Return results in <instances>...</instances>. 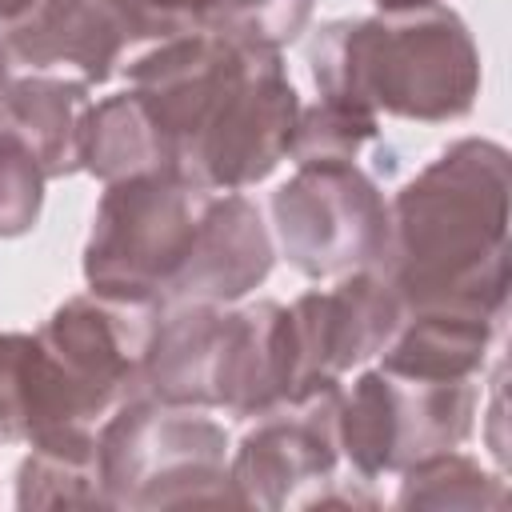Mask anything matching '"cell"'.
<instances>
[{
  "label": "cell",
  "mask_w": 512,
  "mask_h": 512,
  "mask_svg": "<svg viewBox=\"0 0 512 512\" xmlns=\"http://www.w3.org/2000/svg\"><path fill=\"white\" fill-rule=\"evenodd\" d=\"M272 244L308 280L376 268L388 244V200L356 164H300L272 192Z\"/></svg>",
  "instance_id": "52a82bcc"
},
{
  "label": "cell",
  "mask_w": 512,
  "mask_h": 512,
  "mask_svg": "<svg viewBox=\"0 0 512 512\" xmlns=\"http://www.w3.org/2000/svg\"><path fill=\"white\" fill-rule=\"evenodd\" d=\"M108 508H240L228 432L204 408L124 400L96 428Z\"/></svg>",
  "instance_id": "3957f363"
},
{
  "label": "cell",
  "mask_w": 512,
  "mask_h": 512,
  "mask_svg": "<svg viewBox=\"0 0 512 512\" xmlns=\"http://www.w3.org/2000/svg\"><path fill=\"white\" fill-rule=\"evenodd\" d=\"M428 4H440V0H376L380 12H404V8H428Z\"/></svg>",
  "instance_id": "d4e9b609"
},
{
  "label": "cell",
  "mask_w": 512,
  "mask_h": 512,
  "mask_svg": "<svg viewBox=\"0 0 512 512\" xmlns=\"http://www.w3.org/2000/svg\"><path fill=\"white\" fill-rule=\"evenodd\" d=\"M164 304L84 292L64 300L36 332L80 428H96L124 400L140 396V368Z\"/></svg>",
  "instance_id": "ba28073f"
},
{
  "label": "cell",
  "mask_w": 512,
  "mask_h": 512,
  "mask_svg": "<svg viewBox=\"0 0 512 512\" xmlns=\"http://www.w3.org/2000/svg\"><path fill=\"white\" fill-rule=\"evenodd\" d=\"M380 136V116L320 96L316 104H300L296 128L288 140V160L300 164H356V156Z\"/></svg>",
  "instance_id": "ffe728a7"
},
{
  "label": "cell",
  "mask_w": 512,
  "mask_h": 512,
  "mask_svg": "<svg viewBox=\"0 0 512 512\" xmlns=\"http://www.w3.org/2000/svg\"><path fill=\"white\" fill-rule=\"evenodd\" d=\"M228 304H168L152 332L140 396L180 408H220Z\"/></svg>",
  "instance_id": "4fadbf2b"
},
{
  "label": "cell",
  "mask_w": 512,
  "mask_h": 512,
  "mask_svg": "<svg viewBox=\"0 0 512 512\" xmlns=\"http://www.w3.org/2000/svg\"><path fill=\"white\" fill-rule=\"evenodd\" d=\"M508 148L464 136L388 200L376 272L404 308H468L500 320L508 304Z\"/></svg>",
  "instance_id": "6da1fadb"
},
{
  "label": "cell",
  "mask_w": 512,
  "mask_h": 512,
  "mask_svg": "<svg viewBox=\"0 0 512 512\" xmlns=\"http://www.w3.org/2000/svg\"><path fill=\"white\" fill-rule=\"evenodd\" d=\"M72 428L60 380L36 332H0V440L32 444Z\"/></svg>",
  "instance_id": "e0dca14e"
},
{
  "label": "cell",
  "mask_w": 512,
  "mask_h": 512,
  "mask_svg": "<svg viewBox=\"0 0 512 512\" xmlns=\"http://www.w3.org/2000/svg\"><path fill=\"white\" fill-rule=\"evenodd\" d=\"M316 0H208L196 28L256 52H284L312 20Z\"/></svg>",
  "instance_id": "44dd1931"
},
{
  "label": "cell",
  "mask_w": 512,
  "mask_h": 512,
  "mask_svg": "<svg viewBox=\"0 0 512 512\" xmlns=\"http://www.w3.org/2000/svg\"><path fill=\"white\" fill-rule=\"evenodd\" d=\"M16 508H108L96 428L32 440L16 472Z\"/></svg>",
  "instance_id": "ac0fdd59"
},
{
  "label": "cell",
  "mask_w": 512,
  "mask_h": 512,
  "mask_svg": "<svg viewBox=\"0 0 512 512\" xmlns=\"http://www.w3.org/2000/svg\"><path fill=\"white\" fill-rule=\"evenodd\" d=\"M36 4H40V0H0V32L12 28V24H20Z\"/></svg>",
  "instance_id": "cb8c5ba5"
},
{
  "label": "cell",
  "mask_w": 512,
  "mask_h": 512,
  "mask_svg": "<svg viewBox=\"0 0 512 512\" xmlns=\"http://www.w3.org/2000/svg\"><path fill=\"white\" fill-rule=\"evenodd\" d=\"M8 76H12V60H8V52H4V44H0V88L8 84Z\"/></svg>",
  "instance_id": "484cf974"
},
{
  "label": "cell",
  "mask_w": 512,
  "mask_h": 512,
  "mask_svg": "<svg viewBox=\"0 0 512 512\" xmlns=\"http://www.w3.org/2000/svg\"><path fill=\"white\" fill-rule=\"evenodd\" d=\"M44 184L48 176L32 160V152L0 132V240H16L36 228L44 208Z\"/></svg>",
  "instance_id": "7402d4cb"
},
{
  "label": "cell",
  "mask_w": 512,
  "mask_h": 512,
  "mask_svg": "<svg viewBox=\"0 0 512 512\" xmlns=\"http://www.w3.org/2000/svg\"><path fill=\"white\" fill-rule=\"evenodd\" d=\"M156 12H164L172 24H180V28H196V16L204 12V4L208 0H148Z\"/></svg>",
  "instance_id": "603a6c76"
},
{
  "label": "cell",
  "mask_w": 512,
  "mask_h": 512,
  "mask_svg": "<svg viewBox=\"0 0 512 512\" xmlns=\"http://www.w3.org/2000/svg\"><path fill=\"white\" fill-rule=\"evenodd\" d=\"M300 96L280 52L244 48L240 64L212 100L204 124L180 152L176 176L204 192H244L288 160Z\"/></svg>",
  "instance_id": "8992f818"
},
{
  "label": "cell",
  "mask_w": 512,
  "mask_h": 512,
  "mask_svg": "<svg viewBox=\"0 0 512 512\" xmlns=\"http://www.w3.org/2000/svg\"><path fill=\"white\" fill-rule=\"evenodd\" d=\"M404 304L396 288L376 272L360 268L336 276L332 288L304 292L288 304V352H292V396L340 384L344 372L380 356L400 328Z\"/></svg>",
  "instance_id": "8fae6325"
},
{
  "label": "cell",
  "mask_w": 512,
  "mask_h": 512,
  "mask_svg": "<svg viewBox=\"0 0 512 512\" xmlns=\"http://www.w3.org/2000/svg\"><path fill=\"white\" fill-rule=\"evenodd\" d=\"M80 172L96 176L100 184H120L136 176H176L172 148L132 88L104 96L88 108Z\"/></svg>",
  "instance_id": "2e32d148"
},
{
  "label": "cell",
  "mask_w": 512,
  "mask_h": 512,
  "mask_svg": "<svg viewBox=\"0 0 512 512\" xmlns=\"http://www.w3.org/2000/svg\"><path fill=\"white\" fill-rule=\"evenodd\" d=\"M476 380L432 384L388 368H364L340 388L336 444L356 480L400 476L404 468L460 448L476 428Z\"/></svg>",
  "instance_id": "277c9868"
},
{
  "label": "cell",
  "mask_w": 512,
  "mask_h": 512,
  "mask_svg": "<svg viewBox=\"0 0 512 512\" xmlns=\"http://www.w3.org/2000/svg\"><path fill=\"white\" fill-rule=\"evenodd\" d=\"M176 32L148 0H40L20 24L4 28L0 44L12 64L80 80L84 88L108 84L128 60Z\"/></svg>",
  "instance_id": "9c48e42d"
},
{
  "label": "cell",
  "mask_w": 512,
  "mask_h": 512,
  "mask_svg": "<svg viewBox=\"0 0 512 512\" xmlns=\"http://www.w3.org/2000/svg\"><path fill=\"white\" fill-rule=\"evenodd\" d=\"M308 72L328 100L420 124L468 116L484 80L468 24L444 4L328 20L308 40Z\"/></svg>",
  "instance_id": "7a4b0ae2"
},
{
  "label": "cell",
  "mask_w": 512,
  "mask_h": 512,
  "mask_svg": "<svg viewBox=\"0 0 512 512\" xmlns=\"http://www.w3.org/2000/svg\"><path fill=\"white\" fill-rule=\"evenodd\" d=\"M336 404L340 384H328L256 416V428L228 452V476L240 508H312L340 468Z\"/></svg>",
  "instance_id": "30bf717a"
},
{
  "label": "cell",
  "mask_w": 512,
  "mask_h": 512,
  "mask_svg": "<svg viewBox=\"0 0 512 512\" xmlns=\"http://www.w3.org/2000/svg\"><path fill=\"white\" fill-rule=\"evenodd\" d=\"M396 508H464V512H504L508 484L460 448L436 452L400 472Z\"/></svg>",
  "instance_id": "d6986e66"
},
{
  "label": "cell",
  "mask_w": 512,
  "mask_h": 512,
  "mask_svg": "<svg viewBox=\"0 0 512 512\" xmlns=\"http://www.w3.org/2000/svg\"><path fill=\"white\" fill-rule=\"evenodd\" d=\"M496 328L500 320L468 308H404L400 328L380 352V368L432 384L476 380Z\"/></svg>",
  "instance_id": "9a60e30c"
},
{
  "label": "cell",
  "mask_w": 512,
  "mask_h": 512,
  "mask_svg": "<svg viewBox=\"0 0 512 512\" xmlns=\"http://www.w3.org/2000/svg\"><path fill=\"white\" fill-rule=\"evenodd\" d=\"M208 196L212 192L180 176H136L104 184L84 240L88 288L120 300L164 304V292L188 256Z\"/></svg>",
  "instance_id": "5b68a950"
},
{
  "label": "cell",
  "mask_w": 512,
  "mask_h": 512,
  "mask_svg": "<svg viewBox=\"0 0 512 512\" xmlns=\"http://www.w3.org/2000/svg\"><path fill=\"white\" fill-rule=\"evenodd\" d=\"M88 108L92 100L80 80L52 72L8 76L0 88V132L20 140L48 180H64L80 172Z\"/></svg>",
  "instance_id": "5bb4252c"
},
{
  "label": "cell",
  "mask_w": 512,
  "mask_h": 512,
  "mask_svg": "<svg viewBox=\"0 0 512 512\" xmlns=\"http://www.w3.org/2000/svg\"><path fill=\"white\" fill-rule=\"evenodd\" d=\"M276 260V244L260 208L240 192H212L196 236L188 244L184 264L176 268L164 308L168 304H240L256 292Z\"/></svg>",
  "instance_id": "7c38bea8"
}]
</instances>
